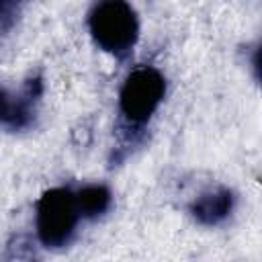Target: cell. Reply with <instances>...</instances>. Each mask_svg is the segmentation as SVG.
I'll list each match as a JSON object with an SVG mask.
<instances>
[{
	"mask_svg": "<svg viewBox=\"0 0 262 262\" xmlns=\"http://www.w3.org/2000/svg\"><path fill=\"white\" fill-rule=\"evenodd\" d=\"M94 41L113 53L127 51L137 39V18L125 0H102L90 14Z\"/></svg>",
	"mask_w": 262,
	"mask_h": 262,
	"instance_id": "6da1fadb",
	"label": "cell"
},
{
	"mask_svg": "<svg viewBox=\"0 0 262 262\" xmlns=\"http://www.w3.org/2000/svg\"><path fill=\"white\" fill-rule=\"evenodd\" d=\"M78 221L76 196L70 190L53 188L45 192L37 205V231L43 244L59 246L63 244Z\"/></svg>",
	"mask_w": 262,
	"mask_h": 262,
	"instance_id": "7a4b0ae2",
	"label": "cell"
},
{
	"mask_svg": "<svg viewBox=\"0 0 262 262\" xmlns=\"http://www.w3.org/2000/svg\"><path fill=\"white\" fill-rule=\"evenodd\" d=\"M164 96V80L151 68H139L123 84L121 108L133 121L147 119Z\"/></svg>",
	"mask_w": 262,
	"mask_h": 262,
	"instance_id": "3957f363",
	"label": "cell"
},
{
	"mask_svg": "<svg viewBox=\"0 0 262 262\" xmlns=\"http://www.w3.org/2000/svg\"><path fill=\"white\" fill-rule=\"evenodd\" d=\"M78 211L84 215H98L108 205V190L102 186H88L76 196Z\"/></svg>",
	"mask_w": 262,
	"mask_h": 262,
	"instance_id": "277c9868",
	"label": "cell"
},
{
	"mask_svg": "<svg viewBox=\"0 0 262 262\" xmlns=\"http://www.w3.org/2000/svg\"><path fill=\"white\" fill-rule=\"evenodd\" d=\"M229 209V199L223 196H207L196 205V215L205 221H215L219 217H223Z\"/></svg>",
	"mask_w": 262,
	"mask_h": 262,
	"instance_id": "5b68a950",
	"label": "cell"
},
{
	"mask_svg": "<svg viewBox=\"0 0 262 262\" xmlns=\"http://www.w3.org/2000/svg\"><path fill=\"white\" fill-rule=\"evenodd\" d=\"M23 117H25V111L20 108V104L0 88V121L18 125Z\"/></svg>",
	"mask_w": 262,
	"mask_h": 262,
	"instance_id": "8992f818",
	"label": "cell"
}]
</instances>
